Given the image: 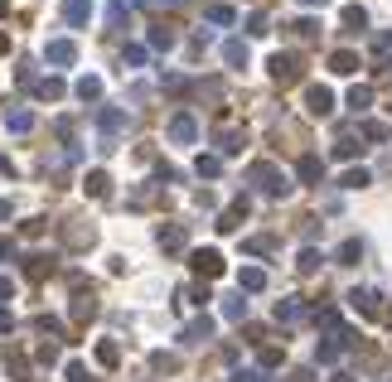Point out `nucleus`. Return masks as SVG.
<instances>
[{"instance_id":"nucleus-27","label":"nucleus","mask_w":392,"mask_h":382,"mask_svg":"<svg viewBox=\"0 0 392 382\" xmlns=\"http://www.w3.org/2000/svg\"><path fill=\"white\" fill-rule=\"evenodd\" d=\"M276 320H281V325H296V320H306V305H301V300H281V305H276Z\"/></svg>"},{"instance_id":"nucleus-46","label":"nucleus","mask_w":392,"mask_h":382,"mask_svg":"<svg viewBox=\"0 0 392 382\" xmlns=\"http://www.w3.org/2000/svg\"><path fill=\"white\" fill-rule=\"evenodd\" d=\"M247 34H267V10H257V15H247Z\"/></svg>"},{"instance_id":"nucleus-52","label":"nucleus","mask_w":392,"mask_h":382,"mask_svg":"<svg viewBox=\"0 0 392 382\" xmlns=\"http://www.w3.org/2000/svg\"><path fill=\"white\" fill-rule=\"evenodd\" d=\"M233 382H262L257 373H233Z\"/></svg>"},{"instance_id":"nucleus-9","label":"nucleus","mask_w":392,"mask_h":382,"mask_svg":"<svg viewBox=\"0 0 392 382\" xmlns=\"http://www.w3.org/2000/svg\"><path fill=\"white\" fill-rule=\"evenodd\" d=\"M92 237H97V232L87 227V218H68V223H63V242L73 247V252H83V247H92Z\"/></svg>"},{"instance_id":"nucleus-39","label":"nucleus","mask_w":392,"mask_h":382,"mask_svg":"<svg viewBox=\"0 0 392 382\" xmlns=\"http://www.w3.org/2000/svg\"><path fill=\"white\" fill-rule=\"evenodd\" d=\"M339 184H344V189H368L373 179H368V169H344V174H339Z\"/></svg>"},{"instance_id":"nucleus-51","label":"nucleus","mask_w":392,"mask_h":382,"mask_svg":"<svg viewBox=\"0 0 392 382\" xmlns=\"http://www.w3.org/2000/svg\"><path fill=\"white\" fill-rule=\"evenodd\" d=\"M378 73H388V78H392V54H388V58H378Z\"/></svg>"},{"instance_id":"nucleus-17","label":"nucleus","mask_w":392,"mask_h":382,"mask_svg":"<svg viewBox=\"0 0 392 382\" xmlns=\"http://www.w3.org/2000/svg\"><path fill=\"white\" fill-rule=\"evenodd\" d=\"M97 126H102V136H121L126 131V111H116V107L97 111Z\"/></svg>"},{"instance_id":"nucleus-6","label":"nucleus","mask_w":392,"mask_h":382,"mask_svg":"<svg viewBox=\"0 0 392 382\" xmlns=\"http://www.w3.org/2000/svg\"><path fill=\"white\" fill-rule=\"evenodd\" d=\"M349 305L364 315V320H378L383 315V296L378 291H368V286H359V291H349Z\"/></svg>"},{"instance_id":"nucleus-11","label":"nucleus","mask_w":392,"mask_h":382,"mask_svg":"<svg viewBox=\"0 0 392 382\" xmlns=\"http://www.w3.org/2000/svg\"><path fill=\"white\" fill-rule=\"evenodd\" d=\"M44 58L58 63V68H68V63H78V44H73V39H54V44L44 49Z\"/></svg>"},{"instance_id":"nucleus-22","label":"nucleus","mask_w":392,"mask_h":382,"mask_svg":"<svg viewBox=\"0 0 392 382\" xmlns=\"http://www.w3.org/2000/svg\"><path fill=\"white\" fill-rule=\"evenodd\" d=\"M73 92H78V102H97V97H102V78H97V73H87V78H78Z\"/></svg>"},{"instance_id":"nucleus-54","label":"nucleus","mask_w":392,"mask_h":382,"mask_svg":"<svg viewBox=\"0 0 392 382\" xmlns=\"http://www.w3.org/2000/svg\"><path fill=\"white\" fill-rule=\"evenodd\" d=\"M335 382H354V373H335Z\"/></svg>"},{"instance_id":"nucleus-24","label":"nucleus","mask_w":392,"mask_h":382,"mask_svg":"<svg viewBox=\"0 0 392 382\" xmlns=\"http://www.w3.org/2000/svg\"><path fill=\"white\" fill-rule=\"evenodd\" d=\"M223 58L233 68H247V44L242 39H223Z\"/></svg>"},{"instance_id":"nucleus-4","label":"nucleus","mask_w":392,"mask_h":382,"mask_svg":"<svg viewBox=\"0 0 392 382\" xmlns=\"http://www.w3.org/2000/svg\"><path fill=\"white\" fill-rule=\"evenodd\" d=\"M169 140H174V145H194L198 140V121L189 111H174V116H169Z\"/></svg>"},{"instance_id":"nucleus-57","label":"nucleus","mask_w":392,"mask_h":382,"mask_svg":"<svg viewBox=\"0 0 392 382\" xmlns=\"http://www.w3.org/2000/svg\"><path fill=\"white\" fill-rule=\"evenodd\" d=\"M78 382H97V378H92V373H83V378H78Z\"/></svg>"},{"instance_id":"nucleus-34","label":"nucleus","mask_w":392,"mask_h":382,"mask_svg":"<svg viewBox=\"0 0 392 382\" xmlns=\"http://www.w3.org/2000/svg\"><path fill=\"white\" fill-rule=\"evenodd\" d=\"M179 305H189V310H198V305H208V286H203V281H194V286H189V291L179 296Z\"/></svg>"},{"instance_id":"nucleus-7","label":"nucleus","mask_w":392,"mask_h":382,"mask_svg":"<svg viewBox=\"0 0 392 382\" xmlns=\"http://www.w3.org/2000/svg\"><path fill=\"white\" fill-rule=\"evenodd\" d=\"M267 73H271V82H296L301 78V63H296V54H271V63H267Z\"/></svg>"},{"instance_id":"nucleus-19","label":"nucleus","mask_w":392,"mask_h":382,"mask_svg":"<svg viewBox=\"0 0 392 382\" xmlns=\"http://www.w3.org/2000/svg\"><path fill=\"white\" fill-rule=\"evenodd\" d=\"M320 266H325V257H320L315 247H301V257H296V271H301V276H315Z\"/></svg>"},{"instance_id":"nucleus-33","label":"nucleus","mask_w":392,"mask_h":382,"mask_svg":"<svg viewBox=\"0 0 392 382\" xmlns=\"http://www.w3.org/2000/svg\"><path fill=\"white\" fill-rule=\"evenodd\" d=\"M359 257H364V242L359 237H349V242L339 247V266H359Z\"/></svg>"},{"instance_id":"nucleus-15","label":"nucleus","mask_w":392,"mask_h":382,"mask_svg":"<svg viewBox=\"0 0 392 382\" xmlns=\"http://www.w3.org/2000/svg\"><path fill=\"white\" fill-rule=\"evenodd\" d=\"M184 242H189V227H184V223H165V227H160V247H165V252H179Z\"/></svg>"},{"instance_id":"nucleus-31","label":"nucleus","mask_w":392,"mask_h":382,"mask_svg":"<svg viewBox=\"0 0 392 382\" xmlns=\"http://www.w3.org/2000/svg\"><path fill=\"white\" fill-rule=\"evenodd\" d=\"M291 34H296L301 44H315V39H320V20H296V25H291Z\"/></svg>"},{"instance_id":"nucleus-50","label":"nucleus","mask_w":392,"mask_h":382,"mask_svg":"<svg viewBox=\"0 0 392 382\" xmlns=\"http://www.w3.org/2000/svg\"><path fill=\"white\" fill-rule=\"evenodd\" d=\"M10 296H15V286H10V281L0 276V300H10Z\"/></svg>"},{"instance_id":"nucleus-38","label":"nucleus","mask_w":392,"mask_h":382,"mask_svg":"<svg viewBox=\"0 0 392 382\" xmlns=\"http://www.w3.org/2000/svg\"><path fill=\"white\" fill-rule=\"evenodd\" d=\"M97 363H102V368H116V363H121V349H116L112 339H102V344H97Z\"/></svg>"},{"instance_id":"nucleus-42","label":"nucleus","mask_w":392,"mask_h":382,"mask_svg":"<svg viewBox=\"0 0 392 382\" xmlns=\"http://www.w3.org/2000/svg\"><path fill=\"white\" fill-rule=\"evenodd\" d=\"M257 363H262V368H281V363H286V354L271 344V349H262V354H257Z\"/></svg>"},{"instance_id":"nucleus-53","label":"nucleus","mask_w":392,"mask_h":382,"mask_svg":"<svg viewBox=\"0 0 392 382\" xmlns=\"http://www.w3.org/2000/svg\"><path fill=\"white\" fill-rule=\"evenodd\" d=\"M301 5H310V10H320V5H330V0H301Z\"/></svg>"},{"instance_id":"nucleus-26","label":"nucleus","mask_w":392,"mask_h":382,"mask_svg":"<svg viewBox=\"0 0 392 382\" xmlns=\"http://www.w3.org/2000/svg\"><path fill=\"white\" fill-rule=\"evenodd\" d=\"M5 126H10V131H15V136H25L29 126H34V111H25V107H15V111H10V116H5Z\"/></svg>"},{"instance_id":"nucleus-48","label":"nucleus","mask_w":392,"mask_h":382,"mask_svg":"<svg viewBox=\"0 0 392 382\" xmlns=\"http://www.w3.org/2000/svg\"><path fill=\"white\" fill-rule=\"evenodd\" d=\"M15 257V237H0V262H10Z\"/></svg>"},{"instance_id":"nucleus-58","label":"nucleus","mask_w":392,"mask_h":382,"mask_svg":"<svg viewBox=\"0 0 392 382\" xmlns=\"http://www.w3.org/2000/svg\"><path fill=\"white\" fill-rule=\"evenodd\" d=\"M131 5H140V10H145V5H150V0H131Z\"/></svg>"},{"instance_id":"nucleus-36","label":"nucleus","mask_w":392,"mask_h":382,"mask_svg":"<svg viewBox=\"0 0 392 382\" xmlns=\"http://www.w3.org/2000/svg\"><path fill=\"white\" fill-rule=\"evenodd\" d=\"M368 102H373V87H368V82L349 87V107H354V111H368Z\"/></svg>"},{"instance_id":"nucleus-21","label":"nucleus","mask_w":392,"mask_h":382,"mask_svg":"<svg viewBox=\"0 0 392 382\" xmlns=\"http://www.w3.org/2000/svg\"><path fill=\"white\" fill-rule=\"evenodd\" d=\"M223 315L228 320H247V296H242V291H228L223 296Z\"/></svg>"},{"instance_id":"nucleus-3","label":"nucleus","mask_w":392,"mask_h":382,"mask_svg":"<svg viewBox=\"0 0 392 382\" xmlns=\"http://www.w3.org/2000/svg\"><path fill=\"white\" fill-rule=\"evenodd\" d=\"M247 213H252V198L242 193V198H233L223 213H218V223H213V227H218V232H237V227L247 223Z\"/></svg>"},{"instance_id":"nucleus-8","label":"nucleus","mask_w":392,"mask_h":382,"mask_svg":"<svg viewBox=\"0 0 392 382\" xmlns=\"http://www.w3.org/2000/svg\"><path fill=\"white\" fill-rule=\"evenodd\" d=\"M330 155H335V160H359V155H364V136H359V131H339L335 145H330Z\"/></svg>"},{"instance_id":"nucleus-37","label":"nucleus","mask_w":392,"mask_h":382,"mask_svg":"<svg viewBox=\"0 0 392 382\" xmlns=\"http://www.w3.org/2000/svg\"><path fill=\"white\" fill-rule=\"evenodd\" d=\"M242 291H267V271L262 266H242Z\"/></svg>"},{"instance_id":"nucleus-28","label":"nucleus","mask_w":392,"mask_h":382,"mask_svg":"<svg viewBox=\"0 0 392 382\" xmlns=\"http://www.w3.org/2000/svg\"><path fill=\"white\" fill-rule=\"evenodd\" d=\"M34 92H39V102H58V97H63L68 87H63L58 78H44V82H34Z\"/></svg>"},{"instance_id":"nucleus-5","label":"nucleus","mask_w":392,"mask_h":382,"mask_svg":"<svg viewBox=\"0 0 392 382\" xmlns=\"http://www.w3.org/2000/svg\"><path fill=\"white\" fill-rule=\"evenodd\" d=\"M189 266H194L198 281H208V276H218V271H223V257H218L213 247H198V252H189Z\"/></svg>"},{"instance_id":"nucleus-55","label":"nucleus","mask_w":392,"mask_h":382,"mask_svg":"<svg viewBox=\"0 0 392 382\" xmlns=\"http://www.w3.org/2000/svg\"><path fill=\"white\" fill-rule=\"evenodd\" d=\"M0 54H10V39H5V34H0Z\"/></svg>"},{"instance_id":"nucleus-47","label":"nucleus","mask_w":392,"mask_h":382,"mask_svg":"<svg viewBox=\"0 0 392 382\" xmlns=\"http://www.w3.org/2000/svg\"><path fill=\"white\" fill-rule=\"evenodd\" d=\"M145 363H150L155 373H169V368H174V358H169V354H150V358H145Z\"/></svg>"},{"instance_id":"nucleus-16","label":"nucleus","mask_w":392,"mask_h":382,"mask_svg":"<svg viewBox=\"0 0 392 382\" xmlns=\"http://www.w3.org/2000/svg\"><path fill=\"white\" fill-rule=\"evenodd\" d=\"M203 20H208V25H237V10H233V5H223V0H213V5H203Z\"/></svg>"},{"instance_id":"nucleus-18","label":"nucleus","mask_w":392,"mask_h":382,"mask_svg":"<svg viewBox=\"0 0 392 382\" xmlns=\"http://www.w3.org/2000/svg\"><path fill=\"white\" fill-rule=\"evenodd\" d=\"M83 189L92 193V198H102V193H112V174H107V169H87Z\"/></svg>"},{"instance_id":"nucleus-45","label":"nucleus","mask_w":392,"mask_h":382,"mask_svg":"<svg viewBox=\"0 0 392 382\" xmlns=\"http://www.w3.org/2000/svg\"><path fill=\"white\" fill-rule=\"evenodd\" d=\"M44 227H49L44 218H29V223H20V232H25V237H44Z\"/></svg>"},{"instance_id":"nucleus-12","label":"nucleus","mask_w":392,"mask_h":382,"mask_svg":"<svg viewBox=\"0 0 392 382\" xmlns=\"http://www.w3.org/2000/svg\"><path fill=\"white\" fill-rule=\"evenodd\" d=\"M87 20H92V0H63V25L83 29Z\"/></svg>"},{"instance_id":"nucleus-14","label":"nucleus","mask_w":392,"mask_h":382,"mask_svg":"<svg viewBox=\"0 0 392 382\" xmlns=\"http://www.w3.org/2000/svg\"><path fill=\"white\" fill-rule=\"evenodd\" d=\"M330 73L354 78V73H359V54H354V49H335V54H330Z\"/></svg>"},{"instance_id":"nucleus-1","label":"nucleus","mask_w":392,"mask_h":382,"mask_svg":"<svg viewBox=\"0 0 392 382\" xmlns=\"http://www.w3.org/2000/svg\"><path fill=\"white\" fill-rule=\"evenodd\" d=\"M252 189H262L267 198H291V179H286L271 160H257L252 164Z\"/></svg>"},{"instance_id":"nucleus-44","label":"nucleus","mask_w":392,"mask_h":382,"mask_svg":"<svg viewBox=\"0 0 392 382\" xmlns=\"http://www.w3.org/2000/svg\"><path fill=\"white\" fill-rule=\"evenodd\" d=\"M107 20H112L116 29L126 25V5H121V0H112V5H107Z\"/></svg>"},{"instance_id":"nucleus-43","label":"nucleus","mask_w":392,"mask_h":382,"mask_svg":"<svg viewBox=\"0 0 392 382\" xmlns=\"http://www.w3.org/2000/svg\"><path fill=\"white\" fill-rule=\"evenodd\" d=\"M242 252H276V237H247V242H242Z\"/></svg>"},{"instance_id":"nucleus-49","label":"nucleus","mask_w":392,"mask_h":382,"mask_svg":"<svg viewBox=\"0 0 392 382\" xmlns=\"http://www.w3.org/2000/svg\"><path fill=\"white\" fill-rule=\"evenodd\" d=\"M10 329H15V315H10V310H0V334H10Z\"/></svg>"},{"instance_id":"nucleus-32","label":"nucleus","mask_w":392,"mask_h":382,"mask_svg":"<svg viewBox=\"0 0 392 382\" xmlns=\"http://www.w3.org/2000/svg\"><path fill=\"white\" fill-rule=\"evenodd\" d=\"M121 63H126V68H145V63H150V49H145V44H126Z\"/></svg>"},{"instance_id":"nucleus-2","label":"nucleus","mask_w":392,"mask_h":382,"mask_svg":"<svg viewBox=\"0 0 392 382\" xmlns=\"http://www.w3.org/2000/svg\"><path fill=\"white\" fill-rule=\"evenodd\" d=\"M354 344H359V334H354V329H349V325L330 329V334H325V344H320V363H339V358L349 354Z\"/></svg>"},{"instance_id":"nucleus-41","label":"nucleus","mask_w":392,"mask_h":382,"mask_svg":"<svg viewBox=\"0 0 392 382\" xmlns=\"http://www.w3.org/2000/svg\"><path fill=\"white\" fill-rule=\"evenodd\" d=\"M73 320H78V325L92 320V296H78V300H73Z\"/></svg>"},{"instance_id":"nucleus-13","label":"nucleus","mask_w":392,"mask_h":382,"mask_svg":"<svg viewBox=\"0 0 392 382\" xmlns=\"http://www.w3.org/2000/svg\"><path fill=\"white\" fill-rule=\"evenodd\" d=\"M339 25H344V34H364L368 29V10L364 5H344V10H339Z\"/></svg>"},{"instance_id":"nucleus-35","label":"nucleus","mask_w":392,"mask_h":382,"mask_svg":"<svg viewBox=\"0 0 392 382\" xmlns=\"http://www.w3.org/2000/svg\"><path fill=\"white\" fill-rule=\"evenodd\" d=\"M150 49H160V54L174 49V29H169V25H155V29H150Z\"/></svg>"},{"instance_id":"nucleus-30","label":"nucleus","mask_w":392,"mask_h":382,"mask_svg":"<svg viewBox=\"0 0 392 382\" xmlns=\"http://www.w3.org/2000/svg\"><path fill=\"white\" fill-rule=\"evenodd\" d=\"M208 334H213V320H208V315H198L194 325L184 329V339H189V344H203V339H208Z\"/></svg>"},{"instance_id":"nucleus-29","label":"nucleus","mask_w":392,"mask_h":382,"mask_svg":"<svg viewBox=\"0 0 392 382\" xmlns=\"http://www.w3.org/2000/svg\"><path fill=\"white\" fill-rule=\"evenodd\" d=\"M194 169L203 174V179H218V174H223V155H198Z\"/></svg>"},{"instance_id":"nucleus-56","label":"nucleus","mask_w":392,"mask_h":382,"mask_svg":"<svg viewBox=\"0 0 392 382\" xmlns=\"http://www.w3.org/2000/svg\"><path fill=\"white\" fill-rule=\"evenodd\" d=\"M0 15H10V0H0Z\"/></svg>"},{"instance_id":"nucleus-20","label":"nucleus","mask_w":392,"mask_h":382,"mask_svg":"<svg viewBox=\"0 0 392 382\" xmlns=\"http://www.w3.org/2000/svg\"><path fill=\"white\" fill-rule=\"evenodd\" d=\"M49 271H54V257H44V252H34V257H25V276H34V281H44Z\"/></svg>"},{"instance_id":"nucleus-25","label":"nucleus","mask_w":392,"mask_h":382,"mask_svg":"<svg viewBox=\"0 0 392 382\" xmlns=\"http://www.w3.org/2000/svg\"><path fill=\"white\" fill-rule=\"evenodd\" d=\"M320 174H325V160L320 155H301V179L306 184H320Z\"/></svg>"},{"instance_id":"nucleus-23","label":"nucleus","mask_w":392,"mask_h":382,"mask_svg":"<svg viewBox=\"0 0 392 382\" xmlns=\"http://www.w3.org/2000/svg\"><path fill=\"white\" fill-rule=\"evenodd\" d=\"M218 145H223V155H237V150H242V145H247V136H242V131H237V126H218Z\"/></svg>"},{"instance_id":"nucleus-10","label":"nucleus","mask_w":392,"mask_h":382,"mask_svg":"<svg viewBox=\"0 0 392 382\" xmlns=\"http://www.w3.org/2000/svg\"><path fill=\"white\" fill-rule=\"evenodd\" d=\"M306 107H310V116H330V111H335V92H330L325 82H315L306 92Z\"/></svg>"},{"instance_id":"nucleus-40","label":"nucleus","mask_w":392,"mask_h":382,"mask_svg":"<svg viewBox=\"0 0 392 382\" xmlns=\"http://www.w3.org/2000/svg\"><path fill=\"white\" fill-rule=\"evenodd\" d=\"M359 136H364V140H392V126H383V121H368Z\"/></svg>"}]
</instances>
